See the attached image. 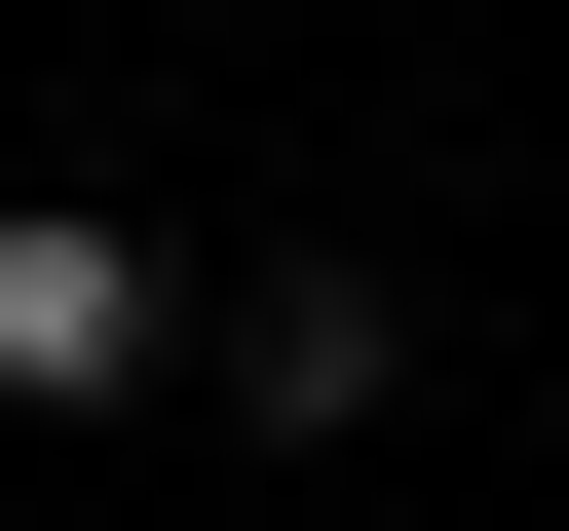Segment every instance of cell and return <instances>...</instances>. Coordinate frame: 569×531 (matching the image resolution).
Here are the masks:
<instances>
[{
	"instance_id": "cell-1",
	"label": "cell",
	"mask_w": 569,
	"mask_h": 531,
	"mask_svg": "<svg viewBox=\"0 0 569 531\" xmlns=\"http://www.w3.org/2000/svg\"><path fill=\"white\" fill-rule=\"evenodd\" d=\"M152 342H228V304H152V228H114V190H0V418H114Z\"/></svg>"
},
{
	"instance_id": "cell-2",
	"label": "cell",
	"mask_w": 569,
	"mask_h": 531,
	"mask_svg": "<svg viewBox=\"0 0 569 531\" xmlns=\"http://www.w3.org/2000/svg\"><path fill=\"white\" fill-rule=\"evenodd\" d=\"M380 380H418V266H342V228H266V266H228V418H266V455H342Z\"/></svg>"
}]
</instances>
